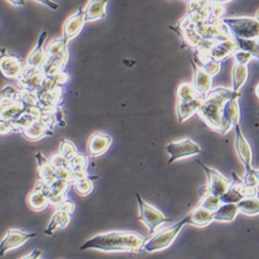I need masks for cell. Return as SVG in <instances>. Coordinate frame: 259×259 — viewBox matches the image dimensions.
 I'll list each match as a JSON object with an SVG mask.
<instances>
[{
    "label": "cell",
    "instance_id": "51",
    "mask_svg": "<svg viewBox=\"0 0 259 259\" xmlns=\"http://www.w3.org/2000/svg\"><path fill=\"white\" fill-rule=\"evenodd\" d=\"M257 196H258V197H259V191H258V194H257Z\"/></svg>",
    "mask_w": 259,
    "mask_h": 259
},
{
    "label": "cell",
    "instance_id": "45",
    "mask_svg": "<svg viewBox=\"0 0 259 259\" xmlns=\"http://www.w3.org/2000/svg\"><path fill=\"white\" fill-rule=\"evenodd\" d=\"M208 2L212 3V4H224V3H227V2H230L231 0H207Z\"/></svg>",
    "mask_w": 259,
    "mask_h": 259
},
{
    "label": "cell",
    "instance_id": "2",
    "mask_svg": "<svg viewBox=\"0 0 259 259\" xmlns=\"http://www.w3.org/2000/svg\"><path fill=\"white\" fill-rule=\"evenodd\" d=\"M240 97L241 94L234 93L232 88H214L203 97L201 105L197 110V114L207 127L219 131L221 127V114L225 102L228 99H237Z\"/></svg>",
    "mask_w": 259,
    "mask_h": 259
},
{
    "label": "cell",
    "instance_id": "9",
    "mask_svg": "<svg viewBox=\"0 0 259 259\" xmlns=\"http://www.w3.org/2000/svg\"><path fill=\"white\" fill-rule=\"evenodd\" d=\"M234 133H235V151L237 154L238 159H240L241 162L244 164L246 172L245 173H251L253 172L254 169L252 168V149L250 144L247 141V139L245 138L240 124H237L234 126Z\"/></svg>",
    "mask_w": 259,
    "mask_h": 259
},
{
    "label": "cell",
    "instance_id": "1",
    "mask_svg": "<svg viewBox=\"0 0 259 259\" xmlns=\"http://www.w3.org/2000/svg\"><path fill=\"white\" fill-rule=\"evenodd\" d=\"M145 238L133 231L99 233L87 240L80 249L101 252H137L142 249Z\"/></svg>",
    "mask_w": 259,
    "mask_h": 259
},
{
    "label": "cell",
    "instance_id": "3",
    "mask_svg": "<svg viewBox=\"0 0 259 259\" xmlns=\"http://www.w3.org/2000/svg\"><path fill=\"white\" fill-rule=\"evenodd\" d=\"M187 224H189L188 215L183 219V220H181L175 225L169 228L162 229V230L157 232L152 237H149L148 240L144 242L142 249H144L146 252L149 253L165 250V249L172 245L178 233L181 232L183 227Z\"/></svg>",
    "mask_w": 259,
    "mask_h": 259
},
{
    "label": "cell",
    "instance_id": "34",
    "mask_svg": "<svg viewBox=\"0 0 259 259\" xmlns=\"http://www.w3.org/2000/svg\"><path fill=\"white\" fill-rule=\"evenodd\" d=\"M59 154H62L64 157H65L67 160H71V159L78 154L76 145L68 141V140H63L59 146Z\"/></svg>",
    "mask_w": 259,
    "mask_h": 259
},
{
    "label": "cell",
    "instance_id": "42",
    "mask_svg": "<svg viewBox=\"0 0 259 259\" xmlns=\"http://www.w3.org/2000/svg\"><path fill=\"white\" fill-rule=\"evenodd\" d=\"M88 177L87 171H72V184H75L79 181H82L84 178Z\"/></svg>",
    "mask_w": 259,
    "mask_h": 259
},
{
    "label": "cell",
    "instance_id": "44",
    "mask_svg": "<svg viewBox=\"0 0 259 259\" xmlns=\"http://www.w3.org/2000/svg\"><path fill=\"white\" fill-rule=\"evenodd\" d=\"M37 1H41V2H43L44 4L48 5L49 7H51V8H53V9H57V8H58V4L53 3L52 1H50V0H37Z\"/></svg>",
    "mask_w": 259,
    "mask_h": 259
},
{
    "label": "cell",
    "instance_id": "50",
    "mask_svg": "<svg viewBox=\"0 0 259 259\" xmlns=\"http://www.w3.org/2000/svg\"><path fill=\"white\" fill-rule=\"evenodd\" d=\"M257 44H258V47H259V37H258V39H257Z\"/></svg>",
    "mask_w": 259,
    "mask_h": 259
},
{
    "label": "cell",
    "instance_id": "47",
    "mask_svg": "<svg viewBox=\"0 0 259 259\" xmlns=\"http://www.w3.org/2000/svg\"><path fill=\"white\" fill-rule=\"evenodd\" d=\"M254 177L256 179L257 184L259 185V169H258V170H254Z\"/></svg>",
    "mask_w": 259,
    "mask_h": 259
},
{
    "label": "cell",
    "instance_id": "17",
    "mask_svg": "<svg viewBox=\"0 0 259 259\" xmlns=\"http://www.w3.org/2000/svg\"><path fill=\"white\" fill-rule=\"evenodd\" d=\"M110 0H89L85 8H83L85 22H93L106 18V4Z\"/></svg>",
    "mask_w": 259,
    "mask_h": 259
},
{
    "label": "cell",
    "instance_id": "5",
    "mask_svg": "<svg viewBox=\"0 0 259 259\" xmlns=\"http://www.w3.org/2000/svg\"><path fill=\"white\" fill-rule=\"evenodd\" d=\"M232 182L227 191L220 196L221 203H237L245 198L256 197L258 194V188L246 186L243 178H240L236 173L232 172Z\"/></svg>",
    "mask_w": 259,
    "mask_h": 259
},
{
    "label": "cell",
    "instance_id": "12",
    "mask_svg": "<svg viewBox=\"0 0 259 259\" xmlns=\"http://www.w3.org/2000/svg\"><path fill=\"white\" fill-rule=\"evenodd\" d=\"M43 76L45 75L42 72V69L26 66L23 69L21 76H20L19 82L23 86L25 91L33 93L36 92L43 84L44 82Z\"/></svg>",
    "mask_w": 259,
    "mask_h": 259
},
{
    "label": "cell",
    "instance_id": "26",
    "mask_svg": "<svg viewBox=\"0 0 259 259\" xmlns=\"http://www.w3.org/2000/svg\"><path fill=\"white\" fill-rule=\"evenodd\" d=\"M69 222H71V217H69V215L62 210H58L52 216L51 221H50L47 229L45 230V233L47 235H52L58 228H65L69 224Z\"/></svg>",
    "mask_w": 259,
    "mask_h": 259
},
{
    "label": "cell",
    "instance_id": "4",
    "mask_svg": "<svg viewBox=\"0 0 259 259\" xmlns=\"http://www.w3.org/2000/svg\"><path fill=\"white\" fill-rule=\"evenodd\" d=\"M221 22L232 37L256 39L259 37V21L256 18H224Z\"/></svg>",
    "mask_w": 259,
    "mask_h": 259
},
{
    "label": "cell",
    "instance_id": "18",
    "mask_svg": "<svg viewBox=\"0 0 259 259\" xmlns=\"http://www.w3.org/2000/svg\"><path fill=\"white\" fill-rule=\"evenodd\" d=\"M36 158H37V163H38L39 182L46 186L51 185L57 179L56 174H55V167L50 163L48 159H46L42 154L37 153Z\"/></svg>",
    "mask_w": 259,
    "mask_h": 259
},
{
    "label": "cell",
    "instance_id": "20",
    "mask_svg": "<svg viewBox=\"0 0 259 259\" xmlns=\"http://www.w3.org/2000/svg\"><path fill=\"white\" fill-rule=\"evenodd\" d=\"M0 69L5 77L19 78L23 72V67L19 59L15 56H3L0 59Z\"/></svg>",
    "mask_w": 259,
    "mask_h": 259
},
{
    "label": "cell",
    "instance_id": "23",
    "mask_svg": "<svg viewBox=\"0 0 259 259\" xmlns=\"http://www.w3.org/2000/svg\"><path fill=\"white\" fill-rule=\"evenodd\" d=\"M238 213L235 203H223L214 212V221L232 222Z\"/></svg>",
    "mask_w": 259,
    "mask_h": 259
},
{
    "label": "cell",
    "instance_id": "8",
    "mask_svg": "<svg viewBox=\"0 0 259 259\" xmlns=\"http://www.w3.org/2000/svg\"><path fill=\"white\" fill-rule=\"evenodd\" d=\"M197 163L203 168V170L207 176V186L205 187L206 193L217 197L222 196L227 191L229 186L231 185V181H229L223 174L215 170V169L204 165L200 161H197Z\"/></svg>",
    "mask_w": 259,
    "mask_h": 259
},
{
    "label": "cell",
    "instance_id": "33",
    "mask_svg": "<svg viewBox=\"0 0 259 259\" xmlns=\"http://www.w3.org/2000/svg\"><path fill=\"white\" fill-rule=\"evenodd\" d=\"M88 166V158L84 154L78 153L69 160V168L72 171H85Z\"/></svg>",
    "mask_w": 259,
    "mask_h": 259
},
{
    "label": "cell",
    "instance_id": "46",
    "mask_svg": "<svg viewBox=\"0 0 259 259\" xmlns=\"http://www.w3.org/2000/svg\"><path fill=\"white\" fill-rule=\"evenodd\" d=\"M8 1L14 5H17V6H21V5H24L26 3L25 0H8Z\"/></svg>",
    "mask_w": 259,
    "mask_h": 259
},
{
    "label": "cell",
    "instance_id": "22",
    "mask_svg": "<svg viewBox=\"0 0 259 259\" xmlns=\"http://www.w3.org/2000/svg\"><path fill=\"white\" fill-rule=\"evenodd\" d=\"M46 37H47V32H44L42 33V35L39 36V38H38V43H37L35 49L31 54H29V56L27 58V63H26L27 66L38 68L39 66L43 65L45 59L47 57V54L43 49Z\"/></svg>",
    "mask_w": 259,
    "mask_h": 259
},
{
    "label": "cell",
    "instance_id": "6",
    "mask_svg": "<svg viewBox=\"0 0 259 259\" xmlns=\"http://www.w3.org/2000/svg\"><path fill=\"white\" fill-rule=\"evenodd\" d=\"M136 198L139 206V219L142 221L151 233H154L159 226L168 222V219L153 205L145 202L141 196L136 194Z\"/></svg>",
    "mask_w": 259,
    "mask_h": 259
},
{
    "label": "cell",
    "instance_id": "36",
    "mask_svg": "<svg viewBox=\"0 0 259 259\" xmlns=\"http://www.w3.org/2000/svg\"><path fill=\"white\" fill-rule=\"evenodd\" d=\"M232 57L235 61V65H248L252 59L255 58L251 53L244 51V50L241 49H237L232 54Z\"/></svg>",
    "mask_w": 259,
    "mask_h": 259
},
{
    "label": "cell",
    "instance_id": "37",
    "mask_svg": "<svg viewBox=\"0 0 259 259\" xmlns=\"http://www.w3.org/2000/svg\"><path fill=\"white\" fill-rule=\"evenodd\" d=\"M55 174L57 179H62V181H66L69 183L72 182V169L69 167L55 168Z\"/></svg>",
    "mask_w": 259,
    "mask_h": 259
},
{
    "label": "cell",
    "instance_id": "49",
    "mask_svg": "<svg viewBox=\"0 0 259 259\" xmlns=\"http://www.w3.org/2000/svg\"><path fill=\"white\" fill-rule=\"evenodd\" d=\"M256 20H257V21H259V11L256 14Z\"/></svg>",
    "mask_w": 259,
    "mask_h": 259
},
{
    "label": "cell",
    "instance_id": "19",
    "mask_svg": "<svg viewBox=\"0 0 259 259\" xmlns=\"http://www.w3.org/2000/svg\"><path fill=\"white\" fill-rule=\"evenodd\" d=\"M202 99V97H197L194 99H190V101H179V99H177L176 113L178 122H186L194 113H197V110L199 106L201 105Z\"/></svg>",
    "mask_w": 259,
    "mask_h": 259
},
{
    "label": "cell",
    "instance_id": "43",
    "mask_svg": "<svg viewBox=\"0 0 259 259\" xmlns=\"http://www.w3.org/2000/svg\"><path fill=\"white\" fill-rule=\"evenodd\" d=\"M41 256H42V251L33 250L31 253H28L26 256L20 258V259H38Z\"/></svg>",
    "mask_w": 259,
    "mask_h": 259
},
{
    "label": "cell",
    "instance_id": "27",
    "mask_svg": "<svg viewBox=\"0 0 259 259\" xmlns=\"http://www.w3.org/2000/svg\"><path fill=\"white\" fill-rule=\"evenodd\" d=\"M249 69L247 65H235L232 69V91L240 93L248 79Z\"/></svg>",
    "mask_w": 259,
    "mask_h": 259
},
{
    "label": "cell",
    "instance_id": "39",
    "mask_svg": "<svg viewBox=\"0 0 259 259\" xmlns=\"http://www.w3.org/2000/svg\"><path fill=\"white\" fill-rule=\"evenodd\" d=\"M13 131H15L13 123L0 117V135H7Z\"/></svg>",
    "mask_w": 259,
    "mask_h": 259
},
{
    "label": "cell",
    "instance_id": "28",
    "mask_svg": "<svg viewBox=\"0 0 259 259\" xmlns=\"http://www.w3.org/2000/svg\"><path fill=\"white\" fill-rule=\"evenodd\" d=\"M238 212H242L248 216H254L259 214V198L250 197L245 198L236 203Z\"/></svg>",
    "mask_w": 259,
    "mask_h": 259
},
{
    "label": "cell",
    "instance_id": "15",
    "mask_svg": "<svg viewBox=\"0 0 259 259\" xmlns=\"http://www.w3.org/2000/svg\"><path fill=\"white\" fill-rule=\"evenodd\" d=\"M84 23H85L84 11L82 8H79L75 15L71 16L66 20V22L65 23L64 26V36H63V39L66 45L69 42V39H72L73 37L80 33Z\"/></svg>",
    "mask_w": 259,
    "mask_h": 259
},
{
    "label": "cell",
    "instance_id": "31",
    "mask_svg": "<svg viewBox=\"0 0 259 259\" xmlns=\"http://www.w3.org/2000/svg\"><path fill=\"white\" fill-rule=\"evenodd\" d=\"M200 56H201V65H198L200 66L205 73H207L211 76H215L216 74L220 72L221 63L213 61V59L207 58L204 55H200Z\"/></svg>",
    "mask_w": 259,
    "mask_h": 259
},
{
    "label": "cell",
    "instance_id": "21",
    "mask_svg": "<svg viewBox=\"0 0 259 259\" xmlns=\"http://www.w3.org/2000/svg\"><path fill=\"white\" fill-rule=\"evenodd\" d=\"M189 217V224L196 227H205L214 221V212L207 211L203 207L197 206L193 210Z\"/></svg>",
    "mask_w": 259,
    "mask_h": 259
},
{
    "label": "cell",
    "instance_id": "24",
    "mask_svg": "<svg viewBox=\"0 0 259 259\" xmlns=\"http://www.w3.org/2000/svg\"><path fill=\"white\" fill-rule=\"evenodd\" d=\"M50 129L51 128H49L46 124H44L42 119L39 118L31 127H28L27 129L24 130V131H22V133L27 139H29V140L35 141V140H38L39 138H43L44 136L51 134Z\"/></svg>",
    "mask_w": 259,
    "mask_h": 259
},
{
    "label": "cell",
    "instance_id": "16",
    "mask_svg": "<svg viewBox=\"0 0 259 259\" xmlns=\"http://www.w3.org/2000/svg\"><path fill=\"white\" fill-rule=\"evenodd\" d=\"M112 143V138L107 134L95 133L88 141L87 151L91 157H98L103 155Z\"/></svg>",
    "mask_w": 259,
    "mask_h": 259
},
{
    "label": "cell",
    "instance_id": "38",
    "mask_svg": "<svg viewBox=\"0 0 259 259\" xmlns=\"http://www.w3.org/2000/svg\"><path fill=\"white\" fill-rule=\"evenodd\" d=\"M50 163H51L55 168L58 167H69V160L65 157H64L62 154H56L50 158Z\"/></svg>",
    "mask_w": 259,
    "mask_h": 259
},
{
    "label": "cell",
    "instance_id": "35",
    "mask_svg": "<svg viewBox=\"0 0 259 259\" xmlns=\"http://www.w3.org/2000/svg\"><path fill=\"white\" fill-rule=\"evenodd\" d=\"M74 185H75L76 192L81 196H87L89 193L93 191V189H94L93 182L88 177L82 179V181H79V182L75 183Z\"/></svg>",
    "mask_w": 259,
    "mask_h": 259
},
{
    "label": "cell",
    "instance_id": "13",
    "mask_svg": "<svg viewBox=\"0 0 259 259\" xmlns=\"http://www.w3.org/2000/svg\"><path fill=\"white\" fill-rule=\"evenodd\" d=\"M238 49V46L234 38L227 39V41L218 42L211 50L205 54H201L206 56L207 58L213 59V61L221 63L224 59L232 56V54ZM198 53V52H197Z\"/></svg>",
    "mask_w": 259,
    "mask_h": 259
},
{
    "label": "cell",
    "instance_id": "14",
    "mask_svg": "<svg viewBox=\"0 0 259 259\" xmlns=\"http://www.w3.org/2000/svg\"><path fill=\"white\" fill-rule=\"evenodd\" d=\"M191 64L194 69V79L192 84L195 88V91L198 93V95H200L202 97H204L212 91L213 76L205 73L195 62L191 61Z\"/></svg>",
    "mask_w": 259,
    "mask_h": 259
},
{
    "label": "cell",
    "instance_id": "7",
    "mask_svg": "<svg viewBox=\"0 0 259 259\" xmlns=\"http://www.w3.org/2000/svg\"><path fill=\"white\" fill-rule=\"evenodd\" d=\"M166 152L170 155L168 163L171 164L179 159L193 157L201 154V147L190 138L183 139L181 141L170 142L166 146Z\"/></svg>",
    "mask_w": 259,
    "mask_h": 259
},
{
    "label": "cell",
    "instance_id": "25",
    "mask_svg": "<svg viewBox=\"0 0 259 259\" xmlns=\"http://www.w3.org/2000/svg\"><path fill=\"white\" fill-rule=\"evenodd\" d=\"M28 204L34 211H43L49 205V198L43 192L39 182L35 186L34 191L28 196Z\"/></svg>",
    "mask_w": 259,
    "mask_h": 259
},
{
    "label": "cell",
    "instance_id": "32",
    "mask_svg": "<svg viewBox=\"0 0 259 259\" xmlns=\"http://www.w3.org/2000/svg\"><path fill=\"white\" fill-rule=\"evenodd\" d=\"M221 205V200H220V197H217L214 196L212 194H204L201 198V201L199 202L198 206L203 207L207 211H211V212H215L217 208Z\"/></svg>",
    "mask_w": 259,
    "mask_h": 259
},
{
    "label": "cell",
    "instance_id": "10",
    "mask_svg": "<svg viewBox=\"0 0 259 259\" xmlns=\"http://www.w3.org/2000/svg\"><path fill=\"white\" fill-rule=\"evenodd\" d=\"M36 233L26 232L20 229H9L0 242V256H4L8 251L24 245L28 240L34 237Z\"/></svg>",
    "mask_w": 259,
    "mask_h": 259
},
{
    "label": "cell",
    "instance_id": "48",
    "mask_svg": "<svg viewBox=\"0 0 259 259\" xmlns=\"http://www.w3.org/2000/svg\"><path fill=\"white\" fill-rule=\"evenodd\" d=\"M255 93H256V96L259 97V84L255 88Z\"/></svg>",
    "mask_w": 259,
    "mask_h": 259
},
{
    "label": "cell",
    "instance_id": "29",
    "mask_svg": "<svg viewBox=\"0 0 259 259\" xmlns=\"http://www.w3.org/2000/svg\"><path fill=\"white\" fill-rule=\"evenodd\" d=\"M176 95L177 99H179V101H190V99H194L197 97H202L195 91L193 84L188 82H183L182 84L178 85Z\"/></svg>",
    "mask_w": 259,
    "mask_h": 259
},
{
    "label": "cell",
    "instance_id": "40",
    "mask_svg": "<svg viewBox=\"0 0 259 259\" xmlns=\"http://www.w3.org/2000/svg\"><path fill=\"white\" fill-rule=\"evenodd\" d=\"M65 200H66V194H58L49 198V204L59 206Z\"/></svg>",
    "mask_w": 259,
    "mask_h": 259
},
{
    "label": "cell",
    "instance_id": "11",
    "mask_svg": "<svg viewBox=\"0 0 259 259\" xmlns=\"http://www.w3.org/2000/svg\"><path fill=\"white\" fill-rule=\"evenodd\" d=\"M240 116L241 112L237 99H228L225 102L222 109L221 127L218 132L222 135L228 133L240 122Z\"/></svg>",
    "mask_w": 259,
    "mask_h": 259
},
{
    "label": "cell",
    "instance_id": "30",
    "mask_svg": "<svg viewBox=\"0 0 259 259\" xmlns=\"http://www.w3.org/2000/svg\"><path fill=\"white\" fill-rule=\"evenodd\" d=\"M233 38L235 39L238 49L251 53L256 59H259V47L257 44V39H245V38H235V37Z\"/></svg>",
    "mask_w": 259,
    "mask_h": 259
},
{
    "label": "cell",
    "instance_id": "41",
    "mask_svg": "<svg viewBox=\"0 0 259 259\" xmlns=\"http://www.w3.org/2000/svg\"><path fill=\"white\" fill-rule=\"evenodd\" d=\"M58 207H59V210H62L64 212L67 213L68 215L73 214L74 211H75V204L72 201H68V200L64 201Z\"/></svg>",
    "mask_w": 259,
    "mask_h": 259
}]
</instances>
